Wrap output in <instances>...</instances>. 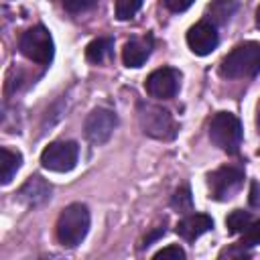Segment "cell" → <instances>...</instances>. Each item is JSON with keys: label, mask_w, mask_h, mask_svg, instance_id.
<instances>
[{"label": "cell", "mask_w": 260, "mask_h": 260, "mask_svg": "<svg viewBox=\"0 0 260 260\" xmlns=\"http://www.w3.org/2000/svg\"><path fill=\"white\" fill-rule=\"evenodd\" d=\"M260 71V45L258 43H242L234 47L219 65L221 77L228 79H246L254 77Z\"/></svg>", "instance_id": "obj_1"}, {"label": "cell", "mask_w": 260, "mask_h": 260, "mask_svg": "<svg viewBox=\"0 0 260 260\" xmlns=\"http://www.w3.org/2000/svg\"><path fill=\"white\" fill-rule=\"evenodd\" d=\"M154 258L156 260H183L185 258V252L179 248V246H167V248H162V250H158L156 254H154Z\"/></svg>", "instance_id": "obj_22"}, {"label": "cell", "mask_w": 260, "mask_h": 260, "mask_svg": "<svg viewBox=\"0 0 260 260\" xmlns=\"http://www.w3.org/2000/svg\"><path fill=\"white\" fill-rule=\"evenodd\" d=\"M98 4V0H63V6L67 12L71 14H79V12H85L89 8H93Z\"/></svg>", "instance_id": "obj_21"}, {"label": "cell", "mask_w": 260, "mask_h": 260, "mask_svg": "<svg viewBox=\"0 0 260 260\" xmlns=\"http://www.w3.org/2000/svg\"><path fill=\"white\" fill-rule=\"evenodd\" d=\"M217 43H219V37H217L215 24H211L209 20H199L187 30V45L199 57L209 55L217 47Z\"/></svg>", "instance_id": "obj_10"}, {"label": "cell", "mask_w": 260, "mask_h": 260, "mask_svg": "<svg viewBox=\"0 0 260 260\" xmlns=\"http://www.w3.org/2000/svg\"><path fill=\"white\" fill-rule=\"evenodd\" d=\"M238 10L236 0H213L207 6V18L211 24H225Z\"/></svg>", "instance_id": "obj_15"}, {"label": "cell", "mask_w": 260, "mask_h": 260, "mask_svg": "<svg viewBox=\"0 0 260 260\" xmlns=\"http://www.w3.org/2000/svg\"><path fill=\"white\" fill-rule=\"evenodd\" d=\"M250 203L254 207H260V183H252V189H250Z\"/></svg>", "instance_id": "obj_24"}, {"label": "cell", "mask_w": 260, "mask_h": 260, "mask_svg": "<svg viewBox=\"0 0 260 260\" xmlns=\"http://www.w3.org/2000/svg\"><path fill=\"white\" fill-rule=\"evenodd\" d=\"M252 221V215L248 211H242V209H234L228 219H225V225L230 230V234H242Z\"/></svg>", "instance_id": "obj_17"}, {"label": "cell", "mask_w": 260, "mask_h": 260, "mask_svg": "<svg viewBox=\"0 0 260 260\" xmlns=\"http://www.w3.org/2000/svg\"><path fill=\"white\" fill-rule=\"evenodd\" d=\"M162 234H165V228H156L150 236H146V238H144V242H142L140 246H142V248H144V246H150V242H152V240H156V238H158V236H162Z\"/></svg>", "instance_id": "obj_25"}, {"label": "cell", "mask_w": 260, "mask_h": 260, "mask_svg": "<svg viewBox=\"0 0 260 260\" xmlns=\"http://www.w3.org/2000/svg\"><path fill=\"white\" fill-rule=\"evenodd\" d=\"M211 228H213V221H211L209 215H205V213H191V215L183 217L177 223V234L183 240H187V242H195L199 236H203Z\"/></svg>", "instance_id": "obj_12"}, {"label": "cell", "mask_w": 260, "mask_h": 260, "mask_svg": "<svg viewBox=\"0 0 260 260\" xmlns=\"http://www.w3.org/2000/svg\"><path fill=\"white\" fill-rule=\"evenodd\" d=\"M256 26L260 28V6H258V10H256Z\"/></svg>", "instance_id": "obj_26"}, {"label": "cell", "mask_w": 260, "mask_h": 260, "mask_svg": "<svg viewBox=\"0 0 260 260\" xmlns=\"http://www.w3.org/2000/svg\"><path fill=\"white\" fill-rule=\"evenodd\" d=\"M150 51H152V39L150 37L132 39L122 49V61L126 67H142L144 61L150 57Z\"/></svg>", "instance_id": "obj_13"}, {"label": "cell", "mask_w": 260, "mask_h": 260, "mask_svg": "<svg viewBox=\"0 0 260 260\" xmlns=\"http://www.w3.org/2000/svg\"><path fill=\"white\" fill-rule=\"evenodd\" d=\"M142 6V0H116V18L128 20L132 18Z\"/></svg>", "instance_id": "obj_19"}, {"label": "cell", "mask_w": 260, "mask_h": 260, "mask_svg": "<svg viewBox=\"0 0 260 260\" xmlns=\"http://www.w3.org/2000/svg\"><path fill=\"white\" fill-rule=\"evenodd\" d=\"M244 185V171L234 165L219 167L217 171L207 175V187H209V197L215 201H228L232 199L240 187Z\"/></svg>", "instance_id": "obj_6"}, {"label": "cell", "mask_w": 260, "mask_h": 260, "mask_svg": "<svg viewBox=\"0 0 260 260\" xmlns=\"http://www.w3.org/2000/svg\"><path fill=\"white\" fill-rule=\"evenodd\" d=\"M260 244V219H252L250 225L242 232V240L238 242L240 248H254Z\"/></svg>", "instance_id": "obj_18"}, {"label": "cell", "mask_w": 260, "mask_h": 260, "mask_svg": "<svg viewBox=\"0 0 260 260\" xmlns=\"http://www.w3.org/2000/svg\"><path fill=\"white\" fill-rule=\"evenodd\" d=\"M79 154V146L73 140H57L51 142L43 152H41V165L47 171L53 173H67L75 167Z\"/></svg>", "instance_id": "obj_7"}, {"label": "cell", "mask_w": 260, "mask_h": 260, "mask_svg": "<svg viewBox=\"0 0 260 260\" xmlns=\"http://www.w3.org/2000/svg\"><path fill=\"white\" fill-rule=\"evenodd\" d=\"M18 49L26 59H30V61H35L39 65L51 63V59L55 55L53 37L43 24H37L32 28L24 30L20 41H18Z\"/></svg>", "instance_id": "obj_5"}, {"label": "cell", "mask_w": 260, "mask_h": 260, "mask_svg": "<svg viewBox=\"0 0 260 260\" xmlns=\"http://www.w3.org/2000/svg\"><path fill=\"white\" fill-rule=\"evenodd\" d=\"M140 126L144 134L156 138V140H173L177 136V122L171 116L169 110L152 104H142L138 112Z\"/></svg>", "instance_id": "obj_4"}, {"label": "cell", "mask_w": 260, "mask_h": 260, "mask_svg": "<svg viewBox=\"0 0 260 260\" xmlns=\"http://www.w3.org/2000/svg\"><path fill=\"white\" fill-rule=\"evenodd\" d=\"M89 230V209L83 203L67 205L57 219V240L65 248H75L87 236Z\"/></svg>", "instance_id": "obj_2"}, {"label": "cell", "mask_w": 260, "mask_h": 260, "mask_svg": "<svg viewBox=\"0 0 260 260\" xmlns=\"http://www.w3.org/2000/svg\"><path fill=\"white\" fill-rule=\"evenodd\" d=\"M112 49H114V41L110 37H100V39H93L87 47H85V59L89 63H104L110 55H112Z\"/></svg>", "instance_id": "obj_16"}, {"label": "cell", "mask_w": 260, "mask_h": 260, "mask_svg": "<svg viewBox=\"0 0 260 260\" xmlns=\"http://www.w3.org/2000/svg\"><path fill=\"white\" fill-rule=\"evenodd\" d=\"M179 85H181V73L173 67H160V69L152 71L144 81L146 93L154 100L175 98L179 91Z\"/></svg>", "instance_id": "obj_8"}, {"label": "cell", "mask_w": 260, "mask_h": 260, "mask_svg": "<svg viewBox=\"0 0 260 260\" xmlns=\"http://www.w3.org/2000/svg\"><path fill=\"white\" fill-rule=\"evenodd\" d=\"M256 126H258V130H260V108H258V116H256Z\"/></svg>", "instance_id": "obj_27"}, {"label": "cell", "mask_w": 260, "mask_h": 260, "mask_svg": "<svg viewBox=\"0 0 260 260\" xmlns=\"http://www.w3.org/2000/svg\"><path fill=\"white\" fill-rule=\"evenodd\" d=\"M209 138L223 152L236 154L242 144V124L230 112H217L209 122Z\"/></svg>", "instance_id": "obj_3"}, {"label": "cell", "mask_w": 260, "mask_h": 260, "mask_svg": "<svg viewBox=\"0 0 260 260\" xmlns=\"http://www.w3.org/2000/svg\"><path fill=\"white\" fill-rule=\"evenodd\" d=\"M116 124H118V118H116V114L112 110H108V108H95L85 118V124H83L85 138L89 142H93V144H104L114 134Z\"/></svg>", "instance_id": "obj_9"}, {"label": "cell", "mask_w": 260, "mask_h": 260, "mask_svg": "<svg viewBox=\"0 0 260 260\" xmlns=\"http://www.w3.org/2000/svg\"><path fill=\"white\" fill-rule=\"evenodd\" d=\"M195 0H165V6L171 10V12H183L187 10Z\"/></svg>", "instance_id": "obj_23"}, {"label": "cell", "mask_w": 260, "mask_h": 260, "mask_svg": "<svg viewBox=\"0 0 260 260\" xmlns=\"http://www.w3.org/2000/svg\"><path fill=\"white\" fill-rule=\"evenodd\" d=\"M16 195H18V201L24 203L26 207H39L45 201H49V197H51V185L43 177L32 175V177H28L22 183V187L18 189Z\"/></svg>", "instance_id": "obj_11"}, {"label": "cell", "mask_w": 260, "mask_h": 260, "mask_svg": "<svg viewBox=\"0 0 260 260\" xmlns=\"http://www.w3.org/2000/svg\"><path fill=\"white\" fill-rule=\"evenodd\" d=\"M171 205L175 207V209H179V211H189L191 209V205H193V201H191V191H189V187H179L177 191H175V195H173V199H171Z\"/></svg>", "instance_id": "obj_20"}, {"label": "cell", "mask_w": 260, "mask_h": 260, "mask_svg": "<svg viewBox=\"0 0 260 260\" xmlns=\"http://www.w3.org/2000/svg\"><path fill=\"white\" fill-rule=\"evenodd\" d=\"M22 165V154L16 150H10L6 146L0 148V181L2 185H8L12 181V177L16 175V171Z\"/></svg>", "instance_id": "obj_14"}]
</instances>
